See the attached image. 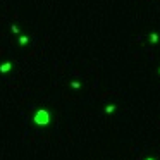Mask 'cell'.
Returning a JSON list of instances; mask_svg holds the SVG:
<instances>
[{"label": "cell", "instance_id": "cell-7", "mask_svg": "<svg viewBox=\"0 0 160 160\" xmlns=\"http://www.w3.org/2000/svg\"><path fill=\"white\" fill-rule=\"evenodd\" d=\"M12 33H19V29H17V26H14V24H12Z\"/></svg>", "mask_w": 160, "mask_h": 160}, {"label": "cell", "instance_id": "cell-2", "mask_svg": "<svg viewBox=\"0 0 160 160\" xmlns=\"http://www.w3.org/2000/svg\"><path fill=\"white\" fill-rule=\"evenodd\" d=\"M9 69H10V62H5V64H2V66H0V71H2V72H7Z\"/></svg>", "mask_w": 160, "mask_h": 160}, {"label": "cell", "instance_id": "cell-4", "mask_svg": "<svg viewBox=\"0 0 160 160\" xmlns=\"http://www.w3.org/2000/svg\"><path fill=\"white\" fill-rule=\"evenodd\" d=\"M19 43H21V45L28 43V36H21V38H19Z\"/></svg>", "mask_w": 160, "mask_h": 160}, {"label": "cell", "instance_id": "cell-8", "mask_svg": "<svg viewBox=\"0 0 160 160\" xmlns=\"http://www.w3.org/2000/svg\"><path fill=\"white\" fill-rule=\"evenodd\" d=\"M146 160H155V159H152V157H150V159H146Z\"/></svg>", "mask_w": 160, "mask_h": 160}, {"label": "cell", "instance_id": "cell-5", "mask_svg": "<svg viewBox=\"0 0 160 160\" xmlns=\"http://www.w3.org/2000/svg\"><path fill=\"white\" fill-rule=\"evenodd\" d=\"M105 110H107V114H110V112H114V110H115V105H108Z\"/></svg>", "mask_w": 160, "mask_h": 160}, {"label": "cell", "instance_id": "cell-1", "mask_svg": "<svg viewBox=\"0 0 160 160\" xmlns=\"http://www.w3.org/2000/svg\"><path fill=\"white\" fill-rule=\"evenodd\" d=\"M35 122L36 124H40V126L48 124V122H50V114H48L45 108H40V110L35 114Z\"/></svg>", "mask_w": 160, "mask_h": 160}, {"label": "cell", "instance_id": "cell-6", "mask_svg": "<svg viewBox=\"0 0 160 160\" xmlns=\"http://www.w3.org/2000/svg\"><path fill=\"white\" fill-rule=\"evenodd\" d=\"M71 86H72V88H76V89H78V88H79V83H78V81H72V83H71Z\"/></svg>", "mask_w": 160, "mask_h": 160}, {"label": "cell", "instance_id": "cell-3", "mask_svg": "<svg viewBox=\"0 0 160 160\" xmlns=\"http://www.w3.org/2000/svg\"><path fill=\"white\" fill-rule=\"evenodd\" d=\"M150 40H152L153 43H157V41H159V35H157V33H152V36H150Z\"/></svg>", "mask_w": 160, "mask_h": 160}]
</instances>
